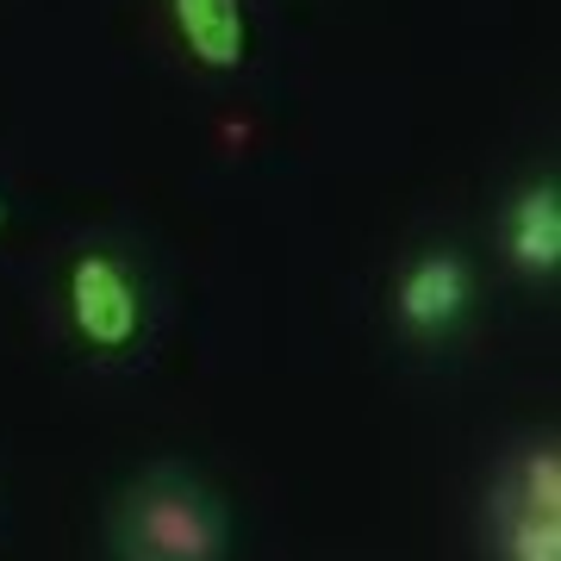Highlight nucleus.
Wrapping results in <instances>:
<instances>
[{
    "mask_svg": "<svg viewBox=\"0 0 561 561\" xmlns=\"http://www.w3.org/2000/svg\"><path fill=\"white\" fill-rule=\"evenodd\" d=\"M62 337L88 362H138L150 343V275L113 238H81L57 262Z\"/></svg>",
    "mask_w": 561,
    "mask_h": 561,
    "instance_id": "obj_2",
    "label": "nucleus"
},
{
    "mask_svg": "<svg viewBox=\"0 0 561 561\" xmlns=\"http://www.w3.org/2000/svg\"><path fill=\"white\" fill-rule=\"evenodd\" d=\"M113 561H231V512L194 468H144L106 505Z\"/></svg>",
    "mask_w": 561,
    "mask_h": 561,
    "instance_id": "obj_1",
    "label": "nucleus"
},
{
    "mask_svg": "<svg viewBox=\"0 0 561 561\" xmlns=\"http://www.w3.org/2000/svg\"><path fill=\"white\" fill-rule=\"evenodd\" d=\"M481 306H486L481 256L461 238H449V231H431V238L405 243L381 287L387 331L405 350H419V356H437V350L461 343L474 331V319H481Z\"/></svg>",
    "mask_w": 561,
    "mask_h": 561,
    "instance_id": "obj_3",
    "label": "nucleus"
},
{
    "mask_svg": "<svg viewBox=\"0 0 561 561\" xmlns=\"http://www.w3.org/2000/svg\"><path fill=\"white\" fill-rule=\"evenodd\" d=\"M486 493H500L512 505H537V512H561V443L556 431H542V437H524L512 443L493 468V486Z\"/></svg>",
    "mask_w": 561,
    "mask_h": 561,
    "instance_id": "obj_6",
    "label": "nucleus"
},
{
    "mask_svg": "<svg viewBox=\"0 0 561 561\" xmlns=\"http://www.w3.org/2000/svg\"><path fill=\"white\" fill-rule=\"evenodd\" d=\"M162 20H169V38H175L181 62L213 81L243 76L250 57H256L250 0H162Z\"/></svg>",
    "mask_w": 561,
    "mask_h": 561,
    "instance_id": "obj_5",
    "label": "nucleus"
},
{
    "mask_svg": "<svg viewBox=\"0 0 561 561\" xmlns=\"http://www.w3.org/2000/svg\"><path fill=\"white\" fill-rule=\"evenodd\" d=\"M486 561H561V512L486 493Z\"/></svg>",
    "mask_w": 561,
    "mask_h": 561,
    "instance_id": "obj_7",
    "label": "nucleus"
},
{
    "mask_svg": "<svg viewBox=\"0 0 561 561\" xmlns=\"http://www.w3.org/2000/svg\"><path fill=\"white\" fill-rule=\"evenodd\" d=\"M493 256L512 280L549 294L561 280V181L556 169H524L493 206Z\"/></svg>",
    "mask_w": 561,
    "mask_h": 561,
    "instance_id": "obj_4",
    "label": "nucleus"
}]
</instances>
